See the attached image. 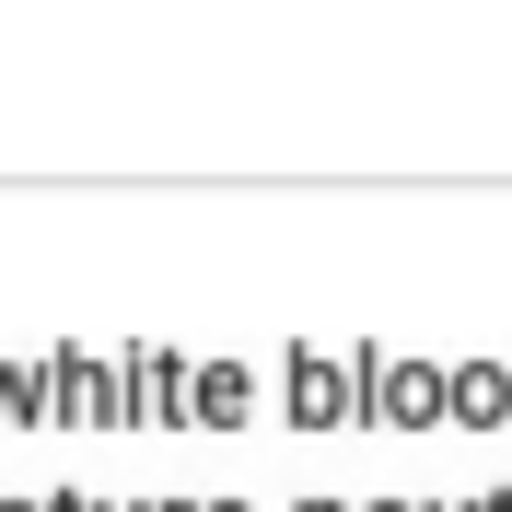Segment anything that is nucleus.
Returning <instances> with one entry per match:
<instances>
[{
	"label": "nucleus",
	"instance_id": "nucleus-4",
	"mask_svg": "<svg viewBox=\"0 0 512 512\" xmlns=\"http://www.w3.org/2000/svg\"><path fill=\"white\" fill-rule=\"evenodd\" d=\"M210 512H245V501H210Z\"/></svg>",
	"mask_w": 512,
	"mask_h": 512
},
{
	"label": "nucleus",
	"instance_id": "nucleus-1",
	"mask_svg": "<svg viewBox=\"0 0 512 512\" xmlns=\"http://www.w3.org/2000/svg\"><path fill=\"white\" fill-rule=\"evenodd\" d=\"M338 408H350V373H338L326 350H303V373H291V419H303V431H338Z\"/></svg>",
	"mask_w": 512,
	"mask_h": 512
},
{
	"label": "nucleus",
	"instance_id": "nucleus-3",
	"mask_svg": "<svg viewBox=\"0 0 512 512\" xmlns=\"http://www.w3.org/2000/svg\"><path fill=\"white\" fill-rule=\"evenodd\" d=\"M303 512H338V501H303Z\"/></svg>",
	"mask_w": 512,
	"mask_h": 512
},
{
	"label": "nucleus",
	"instance_id": "nucleus-2",
	"mask_svg": "<svg viewBox=\"0 0 512 512\" xmlns=\"http://www.w3.org/2000/svg\"><path fill=\"white\" fill-rule=\"evenodd\" d=\"M59 512H94V501H59Z\"/></svg>",
	"mask_w": 512,
	"mask_h": 512
}]
</instances>
